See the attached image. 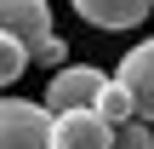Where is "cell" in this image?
Masks as SVG:
<instances>
[{"label":"cell","mask_w":154,"mask_h":149,"mask_svg":"<svg viewBox=\"0 0 154 149\" xmlns=\"http://www.w3.org/2000/svg\"><path fill=\"white\" fill-rule=\"evenodd\" d=\"M109 149H154V126L137 121V115H126V121L109 132Z\"/></svg>","instance_id":"obj_9"},{"label":"cell","mask_w":154,"mask_h":149,"mask_svg":"<svg viewBox=\"0 0 154 149\" xmlns=\"http://www.w3.org/2000/svg\"><path fill=\"white\" fill-rule=\"evenodd\" d=\"M109 121L97 109H57L51 115V149H109Z\"/></svg>","instance_id":"obj_4"},{"label":"cell","mask_w":154,"mask_h":149,"mask_svg":"<svg viewBox=\"0 0 154 149\" xmlns=\"http://www.w3.org/2000/svg\"><path fill=\"white\" fill-rule=\"evenodd\" d=\"M29 63H69V40H57V34H46V40H34L29 46Z\"/></svg>","instance_id":"obj_10"},{"label":"cell","mask_w":154,"mask_h":149,"mask_svg":"<svg viewBox=\"0 0 154 149\" xmlns=\"http://www.w3.org/2000/svg\"><path fill=\"white\" fill-rule=\"evenodd\" d=\"M91 29H137L154 11V0H69Z\"/></svg>","instance_id":"obj_6"},{"label":"cell","mask_w":154,"mask_h":149,"mask_svg":"<svg viewBox=\"0 0 154 149\" xmlns=\"http://www.w3.org/2000/svg\"><path fill=\"white\" fill-rule=\"evenodd\" d=\"M0 29L17 40H46L51 34V0H0Z\"/></svg>","instance_id":"obj_5"},{"label":"cell","mask_w":154,"mask_h":149,"mask_svg":"<svg viewBox=\"0 0 154 149\" xmlns=\"http://www.w3.org/2000/svg\"><path fill=\"white\" fill-rule=\"evenodd\" d=\"M0 149H51V109L29 98H0Z\"/></svg>","instance_id":"obj_1"},{"label":"cell","mask_w":154,"mask_h":149,"mask_svg":"<svg viewBox=\"0 0 154 149\" xmlns=\"http://www.w3.org/2000/svg\"><path fill=\"white\" fill-rule=\"evenodd\" d=\"M23 69H29V40H17V34L0 29V86L23 80Z\"/></svg>","instance_id":"obj_8"},{"label":"cell","mask_w":154,"mask_h":149,"mask_svg":"<svg viewBox=\"0 0 154 149\" xmlns=\"http://www.w3.org/2000/svg\"><path fill=\"white\" fill-rule=\"evenodd\" d=\"M114 80L126 86V98H131V115L154 126V34H149V40H137V46L120 57V75H114Z\"/></svg>","instance_id":"obj_3"},{"label":"cell","mask_w":154,"mask_h":149,"mask_svg":"<svg viewBox=\"0 0 154 149\" xmlns=\"http://www.w3.org/2000/svg\"><path fill=\"white\" fill-rule=\"evenodd\" d=\"M109 75L103 69H91V63H57V75L46 80V109L57 115V109H91V98H97V86H103Z\"/></svg>","instance_id":"obj_2"},{"label":"cell","mask_w":154,"mask_h":149,"mask_svg":"<svg viewBox=\"0 0 154 149\" xmlns=\"http://www.w3.org/2000/svg\"><path fill=\"white\" fill-rule=\"evenodd\" d=\"M91 109H97L109 126H120V121L131 115V98H126V86H120V80H103V86H97V98H91Z\"/></svg>","instance_id":"obj_7"}]
</instances>
